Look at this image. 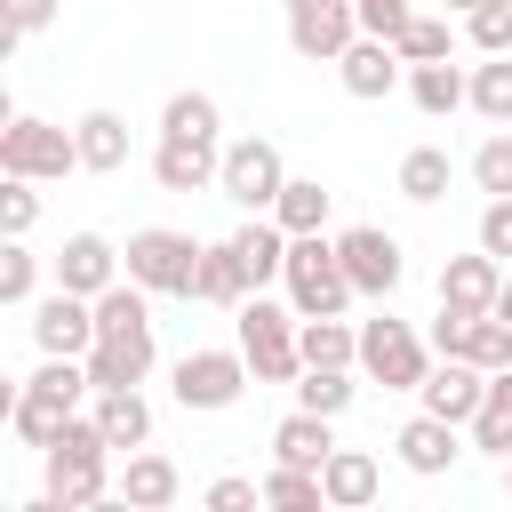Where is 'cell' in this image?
I'll return each instance as SVG.
<instances>
[{
  "label": "cell",
  "instance_id": "ffe728a7",
  "mask_svg": "<svg viewBox=\"0 0 512 512\" xmlns=\"http://www.w3.org/2000/svg\"><path fill=\"white\" fill-rule=\"evenodd\" d=\"M256 288H248V272H240V248L232 240H208L200 248V264H192V304H224V312H240Z\"/></svg>",
  "mask_w": 512,
  "mask_h": 512
},
{
  "label": "cell",
  "instance_id": "836d02e7",
  "mask_svg": "<svg viewBox=\"0 0 512 512\" xmlns=\"http://www.w3.org/2000/svg\"><path fill=\"white\" fill-rule=\"evenodd\" d=\"M352 392H360L352 368H304V376H296V408H320V416H344Z\"/></svg>",
  "mask_w": 512,
  "mask_h": 512
},
{
  "label": "cell",
  "instance_id": "30bf717a",
  "mask_svg": "<svg viewBox=\"0 0 512 512\" xmlns=\"http://www.w3.org/2000/svg\"><path fill=\"white\" fill-rule=\"evenodd\" d=\"M336 256H344V272H352L360 296H392L400 272H408V248H400L384 224H352V232H336Z\"/></svg>",
  "mask_w": 512,
  "mask_h": 512
},
{
  "label": "cell",
  "instance_id": "52a82bcc",
  "mask_svg": "<svg viewBox=\"0 0 512 512\" xmlns=\"http://www.w3.org/2000/svg\"><path fill=\"white\" fill-rule=\"evenodd\" d=\"M280 184H288V160H280L272 136H232V144H224V176H216V192H224L240 216H272Z\"/></svg>",
  "mask_w": 512,
  "mask_h": 512
},
{
  "label": "cell",
  "instance_id": "44dd1931",
  "mask_svg": "<svg viewBox=\"0 0 512 512\" xmlns=\"http://www.w3.org/2000/svg\"><path fill=\"white\" fill-rule=\"evenodd\" d=\"M176 496H184V472H176L168 456L136 448V456L120 464V504H128V512H168Z\"/></svg>",
  "mask_w": 512,
  "mask_h": 512
},
{
  "label": "cell",
  "instance_id": "cb8c5ba5",
  "mask_svg": "<svg viewBox=\"0 0 512 512\" xmlns=\"http://www.w3.org/2000/svg\"><path fill=\"white\" fill-rule=\"evenodd\" d=\"M232 248H240L248 288H264V280H280V272H288V224H280V216H248V224L232 232Z\"/></svg>",
  "mask_w": 512,
  "mask_h": 512
},
{
  "label": "cell",
  "instance_id": "8d00e7d4",
  "mask_svg": "<svg viewBox=\"0 0 512 512\" xmlns=\"http://www.w3.org/2000/svg\"><path fill=\"white\" fill-rule=\"evenodd\" d=\"M464 40H472L480 56H512V0H480V8L464 16Z\"/></svg>",
  "mask_w": 512,
  "mask_h": 512
},
{
  "label": "cell",
  "instance_id": "7a4b0ae2",
  "mask_svg": "<svg viewBox=\"0 0 512 512\" xmlns=\"http://www.w3.org/2000/svg\"><path fill=\"white\" fill-rule=\"evenodd\" d=\"M280 288H288V304H296V320H320V312H344V304L360 296L328 232H288V272H280Z\"/></svg>",
  "mask_w": 512,
  "mask_h": 512
},
{
  "label": "cell",
  "instance_id": "d6986e66",
  "mask_svg": "<svg viewBox=\"0 0 512 512\" xmlns=\"http://www.w3.org/2000/svg\"><path fill=\"white\" fill-rule=\"evenodd\" d=\"M336 456V416H320V408H288L280 424H272V464H304V472H320Z\"/></svg>",
  "mask_w": 512,
  "mask_h": 512
},
{
  "label": "cell",
  "instance_id": "83f0119b",
  "mask_svg": "<svg viewBox=\"0 0 512 512\" xmlns=\"http://www.w3.org/2000/svg\"><path fill=\"white\" fill-rule=\"evenodd\" d=\"M464 432H472V448H480V456H496V464L512 456V368H496V376H488V400H480V416H472Z\"/></svg>",
  "mask_w": 512,
  "mask_h": 512
},
{
  "label": "cell",
  "instance_id": "9a60e30c",
  "mask_svg": "<svg viewBox=\"0 0 512 512\" xmlns=\"http://www.w3.org/2000/svg\"><path fill=\"white\" fill-rule=\"evenodd\" d=\"M88 376H96V392L144 384V376H152V320H144V328H104V336L88 344Z\"/></svg>",
  "mask_w": 512,
  "mask_h": 512
},
{
  "label": "cell",
  "instance_id": "f546056e",
  "mask_svg": "<svg viewBox=\"0 0 512 512\" xmlns=\"http://www.w3.org/2000/svg\"><path fill=\"white\" fill-rule=\"evenodd\" d=\"M328 200H336V192H328L320 176H288L280 200H272V216H280L288 232H320V224H328Z\"/></svg>",
  "mask_w": 512,
  "mask_h": 512
},
{
  "label": "cell",
  "instance_id": "8992f818",
  "mask_svg": "<svg viewBox=\"0 0 512 512\" xmlns=\"http://www.w3.org/2000/svg\"><path fill=\"white\" fill-rule=\"evenodd\" d=\"M248 352L240 344H200V352H184L176 360V408H192V416H224L240 392H248Z\"/></svg>",
  "mask_w": 512,
  "mask_h": 512
},
{
  "label": "cell",
  "instance_id": "1f68e13d",
  "mask_svg": "<svg viewBox=\"0 0 512 512\" xmlns=\"http://www.w3.org/2000/svg\"><path fill=\"white\" fill-rule=\"evenodd\" d=\"M472 112H480V120H496V128H512V56L472 64Z\"/></svg>",
  "mask_w": 512,
  "mask_h": 512
},
{
  "label": "cell",
  "instance_id": "b9f144b4",
  "mask_svg": "<svg viewBox=\"0 0 512 512\" xmlns=\"http://www.w3.org/2000/svg\"><path fill=\"white\" fill-rule=\"evenodd\" d=\"M208 512H248V504H264V480H240V472H224V480H208V496H200Z\"/></svg>",
  "mask_w": 512,
  "mask_h": 512
},
{
  "label": "cell",
  "instance_id": "277c9868",
  "mask_svg": "<svg viewBox=\"0 0 512 512\" xmlns=\"http://www.w3.org/2000/svg\"><path fill=\"white\" fill-rule=\"evenodd\" d=\"M72 168H80V136H72V128H56V120H32V112H16V120L0 128V176L56 184V176H72Z\"/></svg>",
  "mask_w": 512,
  "mask_h": 512
},
{
  "label": "cell",
  "instance_id": "7c38bea8",
  "mask_svg": "<svg viewBox=\"0 0 512 512\" xmlns=\"http://www.w3.org/2000/svg\"><path fill=\"white\" fill-rule=\"evenodd\" d=\"M416 400H424L432 416H448V424H472V416H480V400H488V368H480V360H464V352H440V360H432V376L416 384Z\"/></svg>",
  "mask_w": 512,
  "mask_h": 512
},
{
  "label": "cell",
  "instance_id": "f1b7e54d",
  "mask_svg": "<svg viewBox=\"0 0 512 512\" xmlns=\"http://www.w3.org/2000/svg\"><path fill=\"white\" fill-rule=\"evenodd\" d=\"M448 176H456L448 144H416V152H400V200L432 208V200H448Z\"/></svg>",
  "mask_w": 512,
  "mask_h": 512
},
{
  "label": "cell",
  "instance_id": "603a6c76",
  "mask_svg": "<svg viewBox=\"0 0 512 512\" xmlns=\"http://www.w3.org/2000/svg\"><path fill=\"white\" fill-rule=\"evenodd\" d=\"M408 96H416V112L448 120V112L472 104V72H464L456 56H440V64H408Z\"/></svg>",
  "mask_w": 512,
  "mask_h": 512
},
{
  "label": "cell",
  "instance_id": "e0dca14e",
  "mask_svg": "<svg viewBox=\"0 0 512 512\" xmlns=\"http://www.w3.org/2000/svg\"><path fill=\"white\" fill-rule=\"evenodd\" d=\"M456 432H464V424H448V416H432V408H424V416H408V424L392 432V448H400V464H408L416 480H440V472L464 456V440H456Z\"/></svg>",
  "mask_w": 512,
  "mask_h": 512
},
{
  "label": "cell",
  "instance_id": "ab89813d",
  "mask_svg": "<svg viewBox=\"0 0 512 512\" xmlns=\"http://www.w3.org/2000/svg\"><path fill=\"white\" fill-rule=\"evenodd\" d=\"M472 184H480L488 200H504V192H512V136H504V128L472 152Z\"/></svg>",
  "mask_w": 512,
  "mask_h": 512
},
{
  "label": "cell",
  "instance_id": "7402d4cb",
  "mask_svg": "<svg viewBox=\"0 0 512 512\" xmlns=\"http://www.w3.org/2000/svg\"><path fill=\"white\" fill-rule=\"evenodd\" d=\"M320 488H328V504H336V512H360V504H376L384 464H376L368 448H336V456L320 464Z\"/></svg>",
  "mask_w": 512,
  "mask_h": 512
},
{
  "label": "cell",
  "instance_id": "484cf974",
  "mask_svg": "<svg viewBox=\"0 0 512 512\" xmlns=\"http://www.w3.org/2000/svg\"><path fill=\"white\" fill-rule=\"evenodd\" d=\"M96 424H104V440H112L120 456H136V448L152 440V400H144L136 384H120V392H96Z\"/></svg>",
  "mask_w": 512,
  "mask_h": 512
},
{
  "label": "cell",
  "instance_id": "2e32d148",
  "mask_svg": "<svg viewBox=\"0 0 512 512\" xmlns=\"http://www.w3.org/2000/svg\"><path fill=\"white\" fill-rule=\"evenodd\" d=\"M112 280H128V264H120V248H112L104 232H72V240L56 248V288H80V296H104Z\"/></svg>",
  "mask_w": 512,
  "mask_h": 512
},
{
  "label": "cell",
  "instance_id": "8fae6325",
  "mask_svg": "<svg viewBox=\"0 0 512 512\" xmlns=\"http://www.w3.org/2000/svg\"><path fill=\"white\" fill-rule=\"evenodd\" d=\"M32 344H40V352H72V360H88V344H96V296H80V288H48V296H32Z\"/></svg>",
  "mask_w": 512,
  "mask_h": 512
},
{
  "label": "cell",
  "instance_id": "9c48e42d",
  "mask_svg": "<svg viewBox=\"0 0 512 512\" xmlns=\"http://www.w3.org/2000/svg\"><path fill=\"white\" fill-rule=\"evenodd\" d=\"M360 40V8L352 0H288V48L304 64H336Z\"/></svg>",
  "mask_w": 512,
  "mask_h": 512
},
{
  "label": "cell",
  "instance_id": "7bdbcfd3",
  "mask_svg": "<svg viewBox=\"0 0 512 512\" xmlns=\"http://www.w3.org/2000/svg\"><path fill=\"white\" fill-rule=\"evenodd\" d=\"M352 8H360V32H376V40H392V32L416 16L408 0H352Z\"/></svg>",
  "mask_w": 512,
  "mask_h": 512
},
{
  "label": "cell",
  "instance_id": "e575fe53",
  "mask_svg": "<svg viewBox=\"0 0 512 512\" xmlns=\"http://www.w3.org/2000/svg\"><path fill=\"white\" fill-rule=\"evenodd\" d=\"M32 224H40V184L32 176H0V232L32 240Z\"/></svg>",
  "mask_w": 512,
  "mask_h": 512
},
{
  "label": "cell",
  "instance_id": "d6a6232c",
  "mask_svg": "<svg viewBox=\"0 0 512 512\" xmlns=\"http://www.w3.org/2000/svg\"><path fill=\"white\" fill-rule=\"evenodd\" d=\"M392 48H400L408 64H440V56H456V32H448V16H408V24L392 32Z\"/></svg>",
  "mask_w": 512,
  "mask_h": 512
},
{
  "label": "cell",
  "instance_id": "5bb4252c",
  "mask_svg": "<svg viewBox=\"0 0 512 512\" xmlns=\"http://www.w3.org/2000/svg\"><path fill=\"white\" fill-rule=\"evenodd\" d=\"M216 176H224V144H192V136L152 144V184L160 192H216Z\"/></svg>",
  "mask_w": 512,
  "mask_h": 512
},
{
  "label": "cell",
  "instance_id": "f35d334b",
  "mask_svg": "<svg viewBox=\"0 0 512 512\" xmlns=\"http://www.w3.org/2000/svg\"><path fill=\"white\" fill-rule=\"evenodd\" d=\"M0 16H8V24H0V48H24L32 32H48V24L64 16V0H0Z\"/></svg>",
  "mask_w": 512,
  "mask_h": 512
},
{
  "label": "cell",
  "instance_id": "74e56055",
  "mask_svg": "<svg viewBox=\"0 0 512 512\" xmlns=\"http://www.w3.org/2000/svg\"><path fill=\"white\" fill-rule=\"evenodd\" d=\"M464 360H480L488 376H496V368H512V320L480 312V320H472V336H464Z\"/></svg>",
  "mask_w": 512,
  "mask_h": 512
},
{
  "label": "cell",
  "instance_id": "ee69618b",
  "mask_svg": "<svg viewBox=\"0 0 512 512\" xmlns=\"http://www.w3.org/2000/svg\"><path fill=\"white\" fill-rule=\"evenodd\" d=\"M496 320H512V272H504V288H496Z\"/></svg>",
  "mask_w": 512,
  "mask_h": 512
},
{
  "label": "cell",
  "instance_id": "ba28073f",
  "mask_svg": "<svg viewBox=\"0 0 512 512\" xmlns=\"http://www.w3.org/2000/svg\"><path fill=\"white\" fill-rule=\"evenodd\" d=\"M120 264H128V280H136V288H152V296H192L200 240H192V232H168V224H144V232H128Z\"/></svg>",
  "mask_w": 512,
  "mask_h": 512
},
{
  "label": "cell",
  "instance_id": "60d3db41",
  "mask_svg": "<svg viewBox=\"0 0 512 512\" xmlns=\"http://www.w3.org/2000/svg\"><path fill=\"white\" fill-rule=\"evenodd\" d=\"M472 240H480V248H488L496 264H512V192L480 208V232H472Z\"/></svg>",
  "mask_w": 512,
  "mask_h": 512
},
{
  "label": "cell",
  "instance_id": "5b68a950",
  "mask_svg": "<svg viewBox=\"0 0 512 512\" xmlns=\"http://www.w3.org/2000/svg\"><path fill=\"white\" fill-rule=\"evenodd\" d=\"M360 376L384 384V392H416L432 376V344L408 328V320H360Z\"/></svg>",
  "mask_w": 512,
  "mask_h": 512
},
{
  "label": "cell",
  "instance_id": "4316f807",
  "mask_svg": "<svg viewBox=\"0 0 512 512\" xmlns=\"http://www.w3.org/2000/svg\"><path fill=\"white\" fill-rule=\"evenodd\" d=\"M160 136H192V144H224V112L208 88H176L160 104Z\"/></svg>",
  "mask_w": 512,
  "mask_h": 512
},
{
  "label": "cell",
  "instance_id": "4dcf8cb0",
  "mask_svg": "<svg viewBox=\"0 0 512 512\" xmlns=\"http://www.w3.org/2000/svg\"><path fill=\"white\" fill-rule=\"evenodd\" d=\"M264 504H272V512H320L328 488H320V472H304V464H272V472H264Z\"/></svg>",
  "mask_w": 512,
  "mask_h": 512
},
{
  "label": "cell",
  "instance_id": "ac0fdd59",
  "mask_svg": "<svg viewBox=\"0 0 512 512\" xmlns=\"http://www.w3.org/2000/svg\"><path fill=\"white\" fill-rule=\"evenodd\" d=\"M504 272H512V264H496V256L472 240V256H448V264H440V304H456V312H496Z\"/></svg>",
  "mask_w": 512,
  "mask_h": 512
},
{
  "label": "cell",
  "instance_id": "3957f363",
  "mask_svg": "<svg viewBox=\"0 0 512 512\" xmlns=\"http://www.w3.org/2000/svg\"><path fill=\"white\" fill-rule=\"evenodd\" d=\"M240 352H248L256 384H296V376H304V344H296V304L248 296V304H240Z\"/></svg>",
  "mask_w": 512,
  "mask_h": 512
},
{
  "label": "cell",
  "instance_id": "6da1fadb",
  "mask_svg": "<svg viewBox=\"0 0 512 512\" xmlns=\"http://www.w3.org/2000/svg\"><path fill=\"white\" fill-rule=\"evenodd\" d=\"M48 496H56V512H88V504H104V496H120V472H112V440H104V424H96V408L88 416H72L48 448Z\"/></svg>",
  "mask_w": 512,
  "mask_h": 512
},
{
  "label": "cell",
  "instance_id": "d590c367",
  "mask_svg": "<svg viewBox=\"0 0 512 512\" xmlns=\"http://www.w3.org/2000/svg\"><path fill=\"white\" fill-rule=\"evenodd\" d=\"M32 296H40V256H32L24 240H8V248H0V304L24 312Z\"/></svg>",
  "mask_w": 512,
  "mask_h": 512
},
{
  "label": "cell",
  "instance_id": "4fadbf2b",
  "mask_svg": "<svg viewBox=\"0 0 512 512\" xmlns=\"http://www.w3.org/2000/svg\"><path fill=\"white\" fill-rule=\"evenodd\" d=\"M400 72H408V56H400L392 40H376V32H360V40L336 56V80H344V96H360V104L392 96V88H400Z\"/></svg>",
  "mask_w": 512,
  "mask_h": 512
},
{
  "label": "cell",
  "instance_id": "bcb514c9",
  "mask_svg": "<svg viewBox=\"0 0 512 512\" xmlns=\"http://www.w3.org/2000/svg\"><path fill=\"white\" fill-rule=\"evenodd\" d=\"M504 496H512V456H504Z\"/></svg>",
  "mask_w": 512,
  "mask_h": 512
},
{
  "label": "cell",
  "instance_id": "d4e9b609",
  "mask_svg": "<svg viewBox=\"0 0 512 512\" xmlns=\"http://www.w3.org/2000/svg\"><path fill=\"white\" fill-rule=\"evenodd\" d=\"M72 136H80V168H88V176L128 168V120H120V112H104V104H96V112H80V120H72Z\"/></svg>",
  "mask_w": 512,
  "mask_h": 512
},
{
  "label": "cell",
  "instance_id": "f6af8a7d",
  "mask_svg": "<svg viewBox=\"0 0 512 512\" xmlns=\"http://www.w3.org/2000/svg\"><path fill=\"white\" fill-rule=\"evenodd\" d=\"M448 8H456V16H472V8H480V0H448Z\"/></svg>",
  "mask_w": 512,
  "mask_h": 512
}]
</instances>
